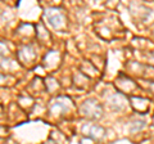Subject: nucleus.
Masks as SVG:
<instances>
[{
	"instance_id": "f257e3e1",
	"label": "nucleus",
	"mask_w": 154,
	"mask_h": 144,
	"mask_svg": "<svg viewBox=\"0 0 154 144\" xmlns=\"http://www.w3.org/2000/svg\"><path fill=\"white\" fill-rule=\"evenodd\" d=\"M81 113L89 120L100 118L103 114L102 104H100L96 99H93V98L88 99L82 103V105H81Z\"/></svg>"
},
{
	"instance_id": "f03ea898",
	"label": "nucleus",
	"mask_w": 154,
	"mask_h": 144,
	"mask_svg": "<svg viewBox=\"0 0 154 144\" xmlns=\"http://www.w3.org/2000/svg\"><path fill=\"white\" fill-rule=\"evenodd\" d=\"M45 16L48 18V21H49V23L54 28H57V30H62V28H64V26H66V17H64V14L59 11V9H57V8L48 9Z\"/></svg>"
},
{
	"instance_id": "7ed1b4c3",
	"label": "nucleus",
	"mask_w": 154,
	"mask_h": 144,
	"mask_svg": "<svg viewBox=\"0 0 154 144\" xmlns=\"http://www.w3.org/2000/svg\"><path fill=\"white\" fill-rule=\"evenodd\" d=\"M72 104L71 99L67 97H58L50 105V113L53 116H60L62 113L68 111V107Z\"/></svg>"
},
{
	"instance_id": "20e7f679",
	"label": "nucleus",
	"mask_w": 154,
	"mask_h": 144,
	"mask_svg": "<svg viewBox=\"0 0 154 144\" xmlns=\"http://www.w3.org/2000/svg\"><path fill=\"white\" fill-rule=\"evenodd\" d=\"M130 103H131L132 108L135 111H137L139 113H146L149 111V107H150V102L148 99L143 98V97H134V95H130Z\"/></svg>"
},
{
	"instance_id": "39448f33",
	"label": "nucleus",
	"mask_w": 154,
	"mask_h": 144,
	"mask_svg": "<svg viewBox=\"0 0 154 144\" xmlns=\"http://www.w3.org/2000/svg\"><path fill=\"white\" fill-rule=\"evenodd\" d=\"M117 88L121 90V93L123 94V93H131L137 86L130 77H127V76H125V75H121L117 79Z\"/></svg>"
},
{
	"instance_id": "423d86ee",
	"label": "nucleus",
	"mask_w": 154,
	"mask_h": 144,
	"mask_svg": "<svg viewBox=\"0 0 154 144\" xmlns=\"http://www.w3.org/2000/svg\"><path fill=\"white\" fill-rule=\"evenodd\" d=\"M35 50L32 49V46L31 45H25L22 48V50H19L18 52V58L21 62H23V63H27V64H30L31 62L35 59Z\"/></svg>"
},
{
	"instance_id": "0eeeda50",
	"label": "nucleus",
	"mask_w": 154,
	"mask_h": 144,
	"mask_svg": "<svg viewBox=\"0 0 154 144\" xmlns=\"http://www.w3.org/2000/svg\"><path fill=\"white\" fill-rule=\"evenodd\" d=\"M127 100L128 99L125 97L122 93H116V94H113L112 97L109 98V104H110V107H112L113 109H116V111H119V109H122L125 105H126Z\"/></svg>"
},
{
	"instance_id": "6e6552de",
	"label": "nucleus",
	"mask_w": 154,
	"mask_h": 144,
	"mask_svg": "<svg viewBox=\"0 0 154 144\" xmlns=\"http://www.w3.org/2000/svg\"><path fill=\"white\" fill-rule=\"evenodd\" d=\"M105 135V130L99 126V125H94V126H90L89 127V131H88V136L89 138H93L95 140H99Z\"/></svg>"
},
{
	"instance_id": "1a4fd4ad",
	"label": "nucleus",
	"mask_w": 154,
	"mask_h": 144,
	"mask_svg": "<svg viewBox=\"0 0 154 144\" xmlns=\"http://www.w3.org/2000/svg\"><path fill=\"white\" fill-rule=\"evenodd\" d=\"M53 54H51V52L49 53V54L46 55V58H45V64L48 67H53V66H57L58 64V62H59V55L55 53V55H54V58H51Z\"/></svg>"
},
{
	"instance_id": "9d476101",
	"label": "nucleus",
	"mask_w": 154,
	"mask_h": 144,
	"mask_svg": "<svg viewBox=\"0 0 154 144\" xmlns=\"http://www.w3.org/2000/svg\"><path fill=\"white\" fill-rule=\"evenodd\" d=\"M144 121H135L134 124H132V126H131V131L132 133H136V131H139V130H141V129L144 127Z\"/></svg>"
}]
</instances>
